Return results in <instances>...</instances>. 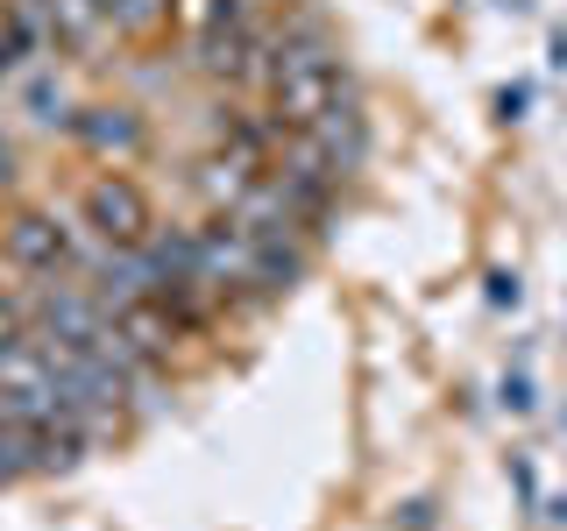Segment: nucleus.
I'll use <instances>...</instances> for the list:
<instances>
[{
    "instance_id": "f257e3e1",
    "label": "nucleus",
    "mask_w": 567,
    "mask_h": 531,
    "mask_svg": "<svg viewBox=\"0 0 567 531\" xmlns=\"http://www.w3.org/2000/svg\"><path fill=\"white\" fill-rule=\"evenodd\" d=\"M348 58L341 43L327 35L319 14H298V22H277V64H270V85H262V114L277 121L284 135L291 128H312L319 106L348 93Z\"/></svg>"
},
{
    "instance_id": "f03ea898",
    "label": "nucleus",
    "mask_w": 567,
    "mask_h": 531,
    "mask_svg": "<svg viewBox=\"0 0 567 531\" xmlns=\"http://www.w3.org/2000/svg\"><path fill=\"white\" fill-rule=\"evenodd\" d=\"M192 270H199V291L213 305H262L256 298V241L241 235L227 212H199L192 220Z\"/></svg>"
},
{
    "instance_id": "7ed1b4c3",
    "label": "nucleus",
    "mask_w": 567,
    "mask_h": 531,
    "mask_svg": "<svg viewBox=\"0 0 567 531\" xmlns=\"http://www.w3.org/2000/svg\"><path fill=\"white\" fill-rule=\"evenodd\" d=\"M79 220L93 227L106 248H142L164 212H156V199L135 185L128 170H100V177H85V185H79Z\"/></svg>"
},
{
    "instance_id": "20e7f679",
    "label": "nucleus",
    "mask_w": 567,
    "mask_h": 531,
    "mask_svg": "<svg viewBox=\"0 0 567 531\" xmlns=\"http://www.w3.org/2000/svg\"><path fill=\"white\" fill-rule=\"evenodd\" d=\"M0 262H8L22 283L64 277V270H71V227H64V206H14L8 220H0Z\"/></svg>"
},
{
    "instance_id": "39448f33",
    "label": "nucleus",
    "mask_w": 567,
    "mask_h": 531,
    "mask_svg": "<svg viewBox=\"0 0 567 531\" xmlns=\"http://www.w3.org/2000/svg\"><path fill=\"white\" fill-rule=\"evenodd\" d=\"M71 149L106 164V170H128L135 156H150V114H142L135 100H79V114H71Z\"/></svg>"
},
{
    "instance_id": "423d86ee",
    "label": "nucleus",
    "mask_w": 567,
    "mask_h": 531,
    "mask_svg": "<svg viewBox=\"0 0 567 531\" xmlns=\"http://www.w3.org/2000/svg\"><path fill=\"white\" fill-rule=\"evenodd\" d=\"M262 170H270V149H256V142H241V135H213V149L192 164V191H199L206 212H235L248 191H256Z\"/></svg>"
},
{
    "instance_id": "0eeeda50",
    "label": "nucleus",
    "mask_w": 567,
    "mask_h": 531,
    "mask_svg": "<svg viewBox=\"0 0 567 531\" xmlns=\"http://www.w3.org/2000/svg\"><path fill=\"white\" fill-rule=\"evenodd\" d=\"M298 135L312 142V149H319V164L341 177V185H348V177L369 164V114H362V100H354V85H348L341 100H327V106H319V121H312V128H298Z\"/></svg>"
},
{
    "instance_id": "6e6552de",
    "label": "nucleus",
    "mask_w": 567,
    "mask_h": 531,
    "mask_svg": "<svg viewBox=\"0 0 567 531\" xmlns=\"http://www.w3.org/2000/svg\"><path fill=\"white\" fill-rule=\"evenodd\" d=\"M312 241H319V235H306V227L256 235V298H262V305L306 283V270H312Z\"/></svg>"
},
{
    "instance_id": "1a4fd4ad",
    "label": "nucleus",
    "mask_w": 567,
    "mask_h": 531,
    "mask_svg": "<svg viewBox=\"0 0 567 531\" xmlns=\"http://www.w3.org/2000/svg\"><path fill=\"white\" fill-rule=\"evenodd\" d=\"M114 333L142 354V362H156V368H164L171 354H177V341H192V333L177 326V312L164 305V298H135V305H121V312H114Z\"/></svg>"
},
{
    "instance_id": "9d476101",
    "label": "nucleus",
    "mask_w": 567,
    "mask_h": 531,
    "mask_svg": "<svg viewBox=\"0 0 567 531\" xmlns=\"http://www.w3.org/2000/svg\"><path fill=\"white\" fill-rule=\"evenodd\" d=\"M43 8H50V58H93L114 43V22L100 0H43Z\"/></svg>"
},
{
    "instance_id": "9b49d317",
    "label": "nucleus",
    "mask_w": 567,
    "mask_h": 531,
    "mask_svg": "<svg viewBox=\"0 0 567 531\" xmlns=\"http://www.w3.org/2000/svg\"><path fill=\"white\" fill-rule=\"evenodd\" d=\"M14 93H22V106H29V121H35V128H50V135H71V114H79V93L64 85L58 58L29 64L22 79H14Z\"/></svg>"
},
{
    "instance_id": "f8f14e48",
    "label": "nucleus",
    "mask_w": 567,
    "mask_h": 531,
    "mask_svg": "<svg viewBox=\"0 0 567 531\" xmlns=\"http://www.w3.org/2000/svg\"><path fill=\"white\" fill-rule=\"evenodd\" d=\"M496 412H511V418H532V412H539V389H532V368L525 362H511L504 376H496Z\"/></svg>"
},
{
    "instance_id": "ddd939ff",
    "label": "nucleus",
    "mask_w": 567,
    "mask_h": 531,
    "mask_svg": "<svg viewBox=\"0 0 567 531\" xmlns=\"http://www.w3.org/2000/svg\"><path fill=\"white\" fill-rule=\"evenodd\" d=\"M483 298H489V312H518L525 305V277L511 270V262H496V270L483 277Z\"/></svg>"
},
{
    "instance_id": "4468645a",
    "label": "nucleus",
    "mask_w": 567,
    "mask_h": 531,
    "mask_svg": "<svg viewBox=\"0 0 567 531\" xmlns=\"http://www.w3.org/2000/svg\"><path fill=\"white\" fill-rule=\"evenodd\" d=\"M525 114H532V85L525 79H504V85H496V121H511V128H518Z\"/></svg>"
},
{
    "instance_id": "2eb2a0df",
    "label": "nucleus",
    "mask_w": 567,
    "mask_h": 531,
    "mask_svg": "<svg viewBox=\"0 0 567 531\" xmlns=\"http://www.w3.org/2000/svg\"><path fill=\"white\" fill-rule=\"evenodd\" d=\"M14 341H29V312H22L14 291H0V354H8Z\"/></svg>"
},
{
    "instance_id": "dca6fc26",
    "label": "nucleus",
    "mask_w": 567,
    "mask_h": 531,
    "mask_svg": "<svg viewBox=\"0 0 567 531\" xmlns=\"http://www.w3.org/2000/svg\"><path fill=\"white\" fill-rule=\"evenodd\" d=\"M504 475H511V489H518V503H525V510H539V468H532L525 454H511V460H504Z\"/></svg>"
},
{
    "instance_id": "f3484780",
    "label": "nucleus",
    "mask_w": 567,
    "mask_h": 531,
    "mask_svg": "<svg viewBox=\"0 0 567 531\" xmlns=\"http://www.w3.org/2000/svg\"><path fill=\"white\" fill-rule=\"evenodd\" d=\"M14 185H22V149H14V142L0 135V199H8Z\"/></svg>"
},
{
    "instance_id": "a211bd4d",
    "label": "nucleus",
    "mask_w": 567,
    "mask_h": 531,
    "mask_svg": "<svg viewBox=\"0 0 567 531\" xmlns=\"http://www.w3.org/2000/svg\"><path fill=\"white\" fill-rule=\"evenodd\" d=\"M546 71H567V22L546 29Z\"/></svg>"
},
{
    "instance_id": "6ab92c4d",
    "label": "nucleus",
    "mask_w": 567,
    "mask_h": 531,
    "mask_svg": "<svg viewBox=\"0 0 567 531\" xmlns=\"http://www.w3.org/2000/svg\"><path fill=\"white\" fill-rule=\"evenodd\" d=\"M539 510H546V524H554V531H567V489L560 496H539Z\"/></svg>"
},
{
    "instance_id": "aec40b11",
    "label": "nucleus",
    "mask_w": 567,
    "mask_h": 531,
    "mask_svg": "<svg viewBox=\"0 0 567 531\" xmlns=\"http://www.w3.org/2000/svg\"><path fill=\"white\" fill-rule=\"evenodd\" d=\"M489 8H504V14H532V0H489Z\"/></svg>"
},
{
    "instance_id": "412c9836",
    "label": "nucleus",
    "mask_w": 567,
    "mask_h": 531,
    "mask_svg": "<svg viewBox=\"0 0 567 531\" xmlns=\"http://www.w3.org/2000/svg\"><path fill=\"white\" fill-rule=\"evenodd\" d=\"M0 14H8V0H0Z\"/></svg>"
}]
</instances>
